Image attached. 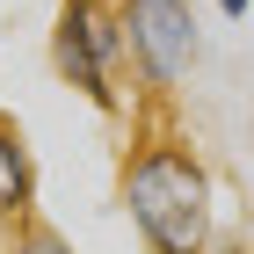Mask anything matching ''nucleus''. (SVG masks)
Listing matches in <instances>:
<instances>
[{"label": "nucleus", "mask_w": 254, "mask_h": 254, "mask_svg": "<svg viewBox=\"0 0 254 254\" xmlns=\"http://www.w3.org/2000/svg\"><path fill=\"white\" fill-rule=\"evenodd\" d=\"M117 203L145 254H211L218 247V182L189 131H138L117 167Z\"/></svg>", "instance_id": "f257e3e1"}, {"label": "nucleus", "mask_w": 254, "mask_h": 254, "mask_svg": "<svg viewBox=\"0 0 254 254\" xmlns=\"http://www.w3.org/2000/svg\"><path fill=\"white\" fill-rule=\"evenodd\" d=\"M51 73L87 109L124 117V37H117L109 0H59V15H51Z\"/></svg>", "instance_id": "f03ea898"}, {"label": "nucleus", "mask_w": 254, "mask_h": 254, "mask_svg": "<svg viewBox=\"0 0 254 254\" xmlns=\"http://www.w3.org/2000/svg\"><path fill=\"white\" fill-rule=\"evenodd\" d=\"M117 7L124 65L145 95H175L203 59V15L189 0H109Z\"/></svg>", "instance_id": "7ed1b4c3"}, {"label": "nucleus", "mask_w": 254, "mask_h": 254, "mask_svg": "<svg viewBox=\"0 0 254 254\" xmlns=\"http://www.w3.org/2000/svg\"><path fill=\"white\" fill-rule=\"evenodd\" d=\"M29 218H37V153H29L22 124L0 109V233H15Z\"/></svg>", "instance_id": "20e7f679"}, {"label": "nucleus", "mask_w": 254, "mask_h": 254, "mask_svg": "<svg viewBox=\"0 0 254 254\" xmlns=\"http://www.w3.org/2000/svg\"><path fill=\"white\" fill-rule=\"evenodd\" d=\"M0 254H73V240H65L59 225H44V218H29V225H15V233L0 240Z\"/></svg>", "instance_id": "39448f33"}, {"label": "nucleus", "mask_w": 254, "mask_h": 254, "mask_svg": "<svg viewBox=\"0 0 254 254\" xmlns=\"http://www.w3.org/2000/svg\"><path fill=\"white\" fill-rule=\"evenodd\" d=\"M211 7H218L225 22H247V15H254V0H211Z\"/></svg>", "instance_id": "423d86ee"}]
</instances>
